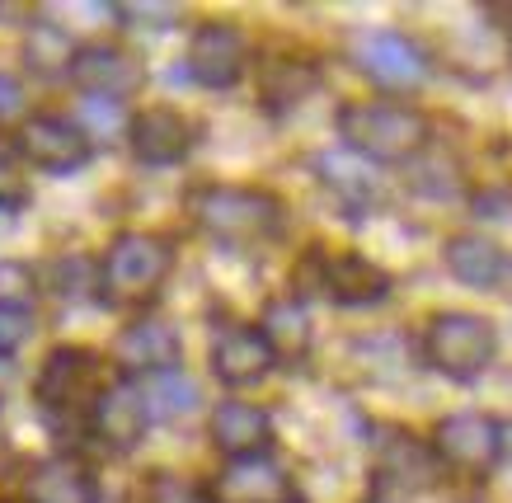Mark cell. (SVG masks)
Listing matches in <instances>:
<instances>
[{"label":"cell","instance_id":"obj_7","mask_svg":"<svg viewBox=\"0 0 512 503\" xmlns=\"http://www.w3.org/2000/svg\"><path fill=\"white\" fill-rule=\"evenodd\" d=\"M254 66V48L240 24L231 19H202L198 29L188 33L184 48V71L202 90H235Z\"/></svg>","mask_w":512,"mask_h":503},{"label":"cell","instance_id":"obj_36","mask_svg":"<svg viewBox=\"0 0 512 503\" xmlns=\"http://www.w3.org/2000/svg\"><path fill=\"white\" fill-rule=\"evenodd\" d=\"M362 503H390V499H386V494H372V499H362Z\"/></svg>","mask_w":512,"mask_h":503},{"label":"cell","instance_id":"obj_6","mask_svg":"<svg viewBox=\"0 0 512 503\" xmlns=\"http://www.w3.org/2000/svg\"><path fill=\"white\" fill-rule=\"evenodd\" d=\"M498 358V330L494 320L475 311H437L423 330V362L442 372L456 386L480 381Z\"/></svg>","mask_w":512,"mask_h":503},{"label":"cell","instance_id":"obj_32","mask_svg":"<svg viewBox=\"0 0 512 503\" xmlns=\"http://www.w3.org/2000/svg\"><path fill=\"white\" fill-rule=\"evenodd\" d=\"M33 292H38V273L24 259H0V301L33 306Z\"/></svg>","mask_w":512,"mask_h":503},{"label":"cell","instance_id":"obj_1","mask_svg":"<svg viewBox=\"0 0 512 503\" xmlns=\"http://www.w3.org/2000/svg\"><path fill=\"white\" fill-rule=\"evenodd\" d=\"M334 127H339V146L372 165H409L433 142L428 113L404 99H348L334 113Z\"/></svg>","mask_w":512,"mask_h":503},{"label":"cell","instance_id":"obj_4","mask_svg":"<svg viewBox=\"0 0 512 503\" xmlns=\"http://www.w3.org/2000/svg\"><path fill=\"white\" fill-rule=\"evenodd\" d=\"M104 386H109L104 381V358L94 348L62 344L47 353L38 377H33V405L47 419V428H57V433L76 428V433H85L90 409Z\"/></svg>","mask_w":512,"mask_h":503},{"label":"cell","instance_id":"obj_19","mask_svg":"<svg viewBox=\"0 0 512 503\" xmlns=\"http://www.w3.org/2000/svg\"><path fill=\"white\" fill-rule=\"evenodd\" d=\"M381 165L372 160H362L357 151L348 146H329L315 156V174H320V184H325L343 207H348V217H367L376 203V189H381Z\"/></svg>","mask_w":512,"mask_h":503},{"label":"cell","instance_id":"obj_16","mask_svg":"<svg viewBox=\"0 0 512 503\" xmlns=\"http://www.w3.org/2000/svg\"><path fill=\"white\" fill-rule=\"evenodd\" d=\"M207 362H212V377H217L221 386H231V391L259 386V381H268L273 377V367H278L268 339L259 334V325H249V320L221 325V330L212 334V353H207Z\"/></svg>","mask_w":512,"mask_h":503},{"label":"cell","instance_id":"obj_26","mask_svg":"<svg viewBox=\"0 0 512 503\" xmlns=\"http://www.w3.org/2000/svg\"><path fill=\"white\" fill-rule=\"evenodd\" d=\"M29 170L33 165H29V156H24L19 137L0 127V212H5V217H19V212L29 207V198H33Z\"/></svg>","mask_w":512,"mask_h":503},{"label":"cell","instance_id":"obj_21","mask_svg":"<svg viewBox=\"0 0 512 503\" xmlns=\"http://www.w3.org/2000/svg\"><path fill=\"white\" fill-rule=\"evenodd\" d=\"M254 325H259V334L268 339V348H273V358H278V362H301L306 353H311L315 325H311V311H306V301L296 297V292L268 297Z\"/></svg>","mask_w":512,"mask_h":503},{"label":"cell","instance_id":"obj_22","mask_svg":"<svg viewBox=\"0 0 512 503\" xmlns=\"http://www.w3.org/2000/svg\"><path fill=\"white\" fill-rule=\"evenodd\" d=\"M29 503H99V480L90 466H80L76 456H47L24 475V494Z\"/></svg>","mask_w":512,"mask_h":503},{"label":"cell","instance_id":"obj_33","mask_svg":"<svg viewBox=\"0 0 512 503\" xmlns=\"http://www.w3.org/2000/svg\"><path fill=\"white\" fill-rule=\"evenodd\" d=\"M24 118H29V99H24V85H19V76L0 71V127H5V123H24Z\"/></svg>","mask_w":512,"mask_h":503},{"label":"cell","instance_id":"obj_17","mask_svg":"<svg viewBox=\"0 0 512 503\" xmlns=\"http://www.w3.org/2000/svg\"><path fill=\"white\" fill-rule=\"evenodd\" d=\"M442 480V461H437L433 442L395 428L386 438H376V494L386 489H404V494H423Z\"/></svg>","mask_w":512,"mask_h":503},{"label":"cell","instance_id":"obj_10","mask_svg":"<svg viewBox=\"0 0 512 503\" xmlns=\"http://www.w3.org/2000/svg\"><path fill=\"white\" fill-rule=\"evenodd\" d=\"M428 442H433L442 471L484 475L503 461V433H498V419H489V414H480V409L447 414V419L433 428V438Z\"/></svg>","mask_w":512,"mask_h":503},{"label":"cell","instance_id":"obj_27","mask_svg":"<svg viewBox=\"0 0 512 503\" xmlns=\"http://www.w3.org/2000/svg\"><path fill=\"white\" fill-rule=\"evenodd\" d=\"M47 287L71 306L99 297V259L94 254H57L52 268H47Z\"/></svg>","mask_w":512,"mask_h":503},{"label":"cell","instance_id":"obj_3","mask_svg":"<svg viewBox=\"0 0 512 503\" xmlns=\"http://www.w3.org/2000/svg\"><path fill=\"white\" fill-rule=\"evenodd\" d=\"M174 273V245L160 231H118L99 254V301L118 311H137L160 297Z\"/></svg>","mask_w":512,"mask_h":503},{"label":"cell","instance_id":"obj_14","mask_svg":"<svg viewBox=\"0 0 512 503\" xmlns=\"http://www.w3.org/2000/svg\"><path fill=\"white\" fill-rule=\"evenodd\" d=\"M193 142H198V127L174 104H146L127 123V146H132L137 165H146V170H174V165H184Z\"/></svg>","mask_w":512,"mask_h":503},{"label":"cell","instance_id":"obj_20","mask_svg":"<svg viewBox=\"0 0 512 503\" xmlns=\"http://www.w3.org/2000/svg\"><path fill=\"white\" fill-rule=\"evenodd\" d=\"M442 264L461 287H475V292H494V287L508 283L512 259L503 245H494L489 236H447L442 245Z\"/></svg>","mask_w":512,"mask_h":503},{"label":"cell","instance_id":"obj_8","mask_svg":"<svg viewBox=\"0 0 512 503\" xmlns=\"http://www.w3.org/2000/svg\"><path fill=\"white\" fill-rule=\"evenodd\" d=\"M15 137H19V146H24V156H29L33 170L57 174V179L80 174L94 160L90 132H85L76 118H66V113H57V109L29 113V118L15 127Z\"/></svg>","mask_w":512,"mask_h":503},{"label":"cell","instance_id":"obj_12","mask_svg":"<svg viewBox=\"0 0 512 503\" xmlns=\"http://www.w3.org/2000/svg\"><path fill=\"white\" fill-rule=\"evenodd\" d=\"M66 80L90 99H118V104H127V99H137L146 90V62H141L137 52L118 48V43H80Z\"/></svg>","mask_w":512,"mask_h":503},{"label":"cell","instance_id":"obj_25","mask_svg":"<svg viewBox=\"0 0 512 503\" xmlns=\"http://www.w3.org/2000/svg\"><path fill=\"white\" fill-rule=\"evenodd\" d=\"M137 386H141V395H146L151 424H156V419H188V414L202 405L198 381L188 377L184 367H174V372H160V377H146V381H137Z\"/></svg>","mask_w":512,"mask_h":503},{"label":"cell","instance_id":"obj_29","mask_svg":"<svg viewBox=\"0 0 512 503\" xmlns=\"http://www.w3.org/2000/svg\"><path fill=\"white\" fill-rule=\"evenodd\" d=\"M137 503H207V489L179 480L174 471H151L137 489Z\"/></svg>","mask_w":512,"mask_h":503},{"label":"cell","instance_id":"obj_37","mask_svg":"<svg viewBox=\"0 0 512 503\" xmlns=\"http://www.w3.org/2000/svg\"><path fill=\"white\" fill-rule=\"evenodd\" d=\"M0 503H29V499H0Z\"/></svg>","mask_w":512,"mask_h":503},{"label":"cell","instance_id":"obj_5","mask_svg":"<svg viewBox=\"0 0 512 503\" xmlns=\"http://www.w3.org/2000/svg\"><path fill=\"white\" fill-rule=\"evenodd\" d=\"M292 283L301 301L320 297L334 306H348V311H362V306H376L390 297V273L376 259L357 250H325V245H311L296 259Z\"/></svg>","mask_w":512,"mask_h":503},{"label":"cell","instance_id":"obj_11","mask_svg":"<svg viewBox=\"0 0 512 503\" xmlns=\"http://www.w3.org/2000/svg\"><path fill=\"white\" fill-rule=\"evenodd\" d=\"M146 428H151V409H146V395L132 377H113L99 400L90 409V424H85V438H94L104 452L127 456L146 442Z\"/></svg>","mask_w":512,"mask_h":503},{"label":"cell","instance_id":"obj_13","mask_svg":"<svg viewBox=\"0 0 512 503\" xmlns=\"http://www.w3.org/2000/svg\"><path fill=\"white\" fill-rule=\"evenodd\" d=\"M113 367H118V377H132V381L174 372V367H184V339H179V330L170 320L137 315L113 339Z\"/></svg>","mask_w":512,"mask_h":503},{"label":"cell","instance_id":"obj_28","mask_svg":"<svg viewBox=\"0 0 512 503\" xmlns=\"http://www.w3.org/2000/svg\"><path fill=\"white\" fill-rule=\"evenodd\" d=\"M76 123L90 132V142H94V137H118V132L127 137L132 113H127V104H118V99H90V95H85V99H80Z\"/></svg>","mask_w":512,"mask_h":503},{"label":"cell","instance_id":"obj_31","mask_svg":"<svg viewBox=\"0 0 512 503\" xmlns=\"http://www.w3.org/2000/svg\"><path fill=\"white\" fill-rule=\"evenodd\" d=\"M113 19H123L127 29H174L179 24V5H170V0H123V5H113Z\"/></svg>","mask_w":512,"mask_h":503},{"label":"cell","instance_id":"obj_15","mask_svg":"<svg viewBox=\"0 0 512 503\" xmlns=\"http://www.w3.org/2000/svg\"><path fill=\"white\" fill-rule=\"evenodd\" d=\"M353 62L381 90H419L428 80V52L395 29H372L353 43Z\"/></svg>","mask_w":512,"mask_h":503},{"label":"cell","instance_id":"obj_30","mask_svg":"<svg viewBox=\"0 0 512 503\" xmlns=\"http://www.w3.org/2000/svg\"><path fill=\"white\" fill-rule=\"evenodd\" d=\"M38 320H33V306H10L0 301V362H15L24 353V344L33 339Z\"/></svg>","mask_w":512,"mask_h":503},{"label":"cell","instance_id":"obj_24","mask_svg":"<svg viewBox=\"0 0 512 503\" xmlns=\"http://www.w3.org/2000/svg\"><path fill=\"white\" fill-rule=\"evenodd\" d=\"M76 48L80 43H71V33L52 19L38 15L24 24V66L33 76H66L76 62Z\"/></svg>","mask_w":512,"mask_h":503},{"label":"cell","instance_id":"obj_18","mask_svg":"<svg viewBox=\"0 0 512 503\" xmlns=\"http://www.w3.org/2000/svg\"><path fill=\"white\" fill-rule=\"evenodd\" d=\"M207 438L226 461L259 456L273 447V414L254 400H217L207 414Z\"/></svg>","mask_w":512,"mask_h":503},{"label":"cell","instance_id":"obj_35","mask_svg":"<svg viewBox=\"0 0 512 503\" xmlns=\"http://www.w3.org/2000/svg\"><path fill=\"white\" fill-rule=\"evenodd\" d=\"M498 433H503V456L512 461V419H508V424H498Z\"/></svg>","mask_w":512,"mask_h":503},{"label":"cell","instance_id":"obj_2","mask_svg":"<svg viewBox=\"0 0 512 503\" xmlns=\"http://www.w3.org/2000/svg\"><path fill=\"white\" fill-rule=\"evenodd\" d=\"M188 217L226 250H249L282 236V198L259 184H198L188 193Z\"/></svg>","mask_w":512,"mask_h":503},{"label":"cell","instance_id":"obj_9","mask_svg":"<svg viewBox=\"0 0 512 503\" xmlns=\"http://www.w3.org/2000/svg\"><path fill=\"white\" fill-rule=\"evenodd\" d=\"M202 489H207V503H306L296 475L273 452L221 461L217 475L202 480Z\"/></svg>","mask_w":512,"mask_h":503},{"label":"cell","instance_id":"obj_23","mask_svg":"<svg viewBox=\"0 0 512 503\" xmlns=\"http://www.w3.org/2000/svg\"><path fill=\"white\" fill-rule=\"evenodd\" d=\"M320 90V66L306 62V57H268L264 71H259V95H264L268 113H292L301 109L306 99H315Z\"/></svg>","mask_w":512,"mask_h":503},{"label":"cell","instance_id":"obj_34","mask_svg":"<svg viewBox=\"0 0 512 503\" xmlns=\"http://www.w3.org/2000/svg\"><path fill=\"white\" fill-rule=\"evenodd\" d=\"M5 447H10V428H5V400H0V456H5Z\"/></svg>","mask_w":512,"mask_h":503}]
</instances>
